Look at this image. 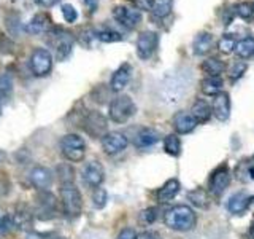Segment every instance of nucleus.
<instances>
[{
	"label": "nucleus",
	"instance_id": "nucleus-1",
	"mask_svg": "<svg viewBox=\"0 0 254 239\" xmlns=\"http://www.w3.org/2000/svg\"><path fill=\"white\" fill-rule=\"evenodd\" d=\"M195 214L186 204H177L170 207L164 215V223L173 231H189L195 227Z\"/></svg>",
	"mask_w": 254,
	"mask_h": 239
},
{
	"label": "nucleus",
	"instance_id": "nucleus-2",
	"mask_svg": "<svg viewBox=\"0 0 254 239\" xmlns=\"http://www.w3.org/2000/svg\"><path fill=\"white\" fill-rule=\"evenodd\" d=\"M135 112H137V106H135V102L132 101L130 96L119 94L110 102L108 115H110L111 121L123 124L126 121H129V120L135 115Z\"/></svg>",
	"mask_w": 254,
	"mask_h": 239
},
{
	"label": "nucleus",
	"instance_id": "nucleus-3",
	"mask_svg": "<svg viewBox=\"0 0 254 239\" xmlns=\"http://www.w3.org/2000/svg\"><path fill=\"white\" fill-rule=\"evenodd\" d=\"M61 203L62 209L68 217L75 219L83 211V196L75 183H62L61 185Z\"/></svg>",
	"mask_w": 254,
	"mask_h": 239
},
{
	"label": "nucleus",
	"instance_id": "nucleus-4",
	"mask_svg": "<svg viewBox=\"0 0 254 239\" xmlns=\"http://www.w3.org/2000/svg\"><path fill=\"white\" fill-rule=\"evenodd\" d=\"M48 37V43L54 48V58L58 61H65L71 54V48H73V37L70 32L64 30L61 27H53Z\"/></svg>",
	"mask_w": 254,
	"mask_h": 239
},
{
	"label": "nucleus",
	"instance_id": "nucleus-5",
	"mask_svg": "<svg viewBox=\"0 0 254 239\" xmlns=\"http://www.w3.org/2000/svg\"><path fill=\"white\" fill-rule=\"evenodd\" d=\"M61 151L65 159L71 163L83 161L86 156V142L78 134H67L59 142Z\"/></svg>",
	"mask_w": 254,
	"mask_h": 239
},
{
	"label": "nucleus",
	"instance_id": "nucleus-6",
	"mask_svg": "<svg viewBox=\"0 0 254 239\" xmlns=\"http://www.w3.org/2000/svg\"><path fill=\"white\" fill-rule=\"evenodd\" d=\"M53 64H54V56L50 50L46 48H35L30 54L29 59V67L32 74L35 77H48L53 72Z\"/></svg>",
	"mask_w": 254,
	"mask_h": 239
},
{
	"label": "nucleus",
	"instance_id": "nucleus-7",
	"mask_svg": "<svg viewBox=\"0 0 254 239\" xmlns=\"http://www.w3.org/2000/svg\"><path fill=\"white\" fill-rule=\"evenodd\" d=\"M111 14L118 24H121L126 29H135L141 22V11L137 10L135 6H126V5H116L111 10Z\"/></svg>",
	"mask_w": 254,
	"mask_h": 239
},
{
	"label": "nucleus",
	"instance_id": "nucleus-8",
	"mask_svg": "<svg viewBox=\"0 0 254 239\" xmlns=\"http://www.w3.org/2000/svg\"><path fill=\"white\" fill-rule=\"evenodd\" d=\"M159 45V34L153 30H143L140 32V35L137 38V43H135V48H137V56L141 61H148L151 56H153L157 50Z\"/></svg>",
	"mask_w": 254,
	"mask_h": 239
},
{
	"label": "nucleus",
	"instance_id": "nucleus-9",
	"mask_svg": "<svg viewBox=\"0 0 254 239\" xmlns=\"http://www.w3.org/2000/svg\"><path fill=\"white\" fill-rule=\"evenodd\" d=\"M84 131L87 134H91L92 137H103V135L107 134V118L103 117L102 114H99V112H87L86 117L83 118L81 121Z\"/></svg>",
	"mask_w": 254,
	"mask_h": 239
},
{
	"label": "nucleus",
	"instance_id": "nucleus-10",
	"mask_svg": "<svg viewBox=\"0 0 254 239\" xmlns=\"http://www.w3.org/2000/svg\"><path fill=\"white\" fill-rule=\"evenodd\" d=\"M58 212V199L50 191H40L35 201V214L40 219H53Z\"/></svg>",
	"mask_w": 254,
	"mask_h": 239
},
{
	"label": "nucleus",
	"instance_id": "nucleus-11",
	"mask_svg": "<svg viewBox=\"0 0 254 239\" xmlns=\"http://www.w3.org/2000/svg\"><path fill=\"white\" fill-rule=\"evenodd\" d=\"M230 185V171L226 164H222L218 167L216 171L211 174L210 183H208V190L210 193L214 196H221Z\"/></svg>",
	"mask_w": 254,
	"mask_h": 239
},
{
	"label": "nucleus",
	"instance_id": "nucleus-12",
	"mask_svg": "<svg viewBox=\"0 0 254 239\" xmlns=\"http://www.w3.org/2000/svg\"><path fill=\"white\" fill-rule=\"evenodd\" d=\"M81 177L86 187L99 188L103 183V179H105V171H103V166L99 161H89L83 167Z\"/></svg>",
	"mask_w": 254,
	"mask_h": 239
},
{
	"label": "nucleus",
	"instance_id": "nucleus-13",
	"mask_svg": "<svg viewBox=\"0 0 254 239\" xmlns=\"http://www.w3.org/2000/svg\"><path fill=\"white\" fill-rule=\"evenodd\" d=\"M129 145V139L123 132H107L102 137V148L107 155H118Z\"/></svg>",
	"mask_w": 254,
	"mask_h": 239
},
{
	"label": "nucleus",
	"instance_id": "nucleus-14",
	"mask_svg": "<svg viewBox=\"0 0 254 239\" xmlns=\"http://www.w3.org/2000/svg\"><path fill=\"white\" fill-rule=\"evenodd\" d=\"M53 19L48 13H37L32 16V19L24 26L27 34L30 35H43V34H50L53 30Z\"/></svg>",
	"mask_w": 254,
	"mask_h": 239
},
{
	"label": "nucleus",
	"instance_id": "nucleus-15",
	"mask_svg": "<svg viewBox=\"0 0 254 239\" xmlns=\"http://www.w3.org/2000/svg\"><path fill=\"white\" fill-rule=\"evenodd\" d=\"M29 180L38 191H46L53 185L54 174L51 169H48L45 166H35L29 174Z\"/></svg>",
	"mask_w": 254,
	"mask_h": 239
},
{
	"label": "nucleus",
	"instance_id": "nucleus-16",
	"mask_svg": "<svg viewBox=\"0 0 254 239\" xmlns=\"http://www.w3.org/2000/svg\"><path fill=\"white\" fill-rule=\"evenodd\" d=\"M130 77H132V66L129 62H124L121 64L116 70L115 74L111 75L110 80V90L115 91V93H121L124 88L129 85L130 82Z\"/></svg>",
	"mask_w": 254,
	"mask_h": 239
},
{
	"label": "nucleus",
	"instance_id": "nucleus-17",
	"mask_svg": "<svg viewBox=\"0 0 254 239\" xmlns=\"http://www.w3.org/2000/svg\"><path fill=\"white\" fill-rule=\"evenodd\" d=\"M13 217V225L16 230H24L29 231L34 225V212H32L26 204H18L11 212Z\"/></svg>",
	"mask_w": 254,
	"mask_h": 239
},
{
	"label": "nucleus",
	"instance_id": "nucleus-18",
	"mask_svg": "<svg viewBox=\"0 0 254 239\" xmlns=\"http://www.w3.org/2000/svg\"><path fill=\"white\" fill-rule=\"evenodd\" d=\"M197 124L198 123L195 121V118L190 114H186V112H178V114H175V117L172 118V126L177 134L192 132Z\"/></svg>",
	"mask_w": 254,
	"mask_h": 239
},
{
	"label": "nucleus",
	"instance_id": "nucleus-19",
	"mask_svg": "<svg viewBox=\"0 0 254 239\" xmlns=\"http://www.w3.org/2000/svg\"><path fill=\"white\" fill-rule=\"evenodd\" d=\"M159 139H161V134L156 129H153V127H141V129H138V132L135 134L133 145L137 148H148V147H153L154 143H157Z\"/></svg>",
	"mask_w": 254,
	"mask_h": 239
},
{
	"label": "nucleus",
	"instance_id": "nucleus-20",
	"mask_svg": "<svg viewBox=\"0 0 254 239\" xmlns=\"http://www.w3.org/2000/svg\"><path fill=\"white\" fill-rule=\"evenodd\" d=\"M213 115L216 117L219 121H227L230 117V98L227 93H219L214 96L213 102Z\"/></svg>",
	"mask_w": 254,
	"mask_h": 239
},
{
	"label": "nucleus",
	"instance_id": "nucleus-21",
	"mask_svg": "<svg viewBox=\"0 0 254 239\" xmlns=\"http://www.w3.org/2000/svg\"><path fill=\"white\" fill-rule=\"evenodd\" d=\"M190 115L195 118L197 123H206L213 115V107L205 99H195L190 107Z\"/></svg>",
	"mask_w": 254,
	"mask_h": 239
},
{
	"label": "nucleus",
	"instance_id": "nucleus-22",
	"mask_svg": "<svg viewBox=\"0 0 254 239\" xmlns=\"http://www.w3.org/2000/svg\"><path fill=\"white\" fill-rule=\"evenodd\" d=\"M254 201L253 196H248L245 193H235L234 196H230L229 199V212L230 214H235V215H242L246 209L250 207V204Z\"/></svg>",
	"mask_w": 254,
	"mask_h": 239
},
{
	"label": "nucleus",
	"instance_id": "nucleus-23",
	"mask_svg": "<svg viewBox=\"0 0 254 239\" xmlns=\"http://www.w3.org/2000/svg\"><path fill=\"white\" fill-rule=\"evenodd\" d=\"M180 188H181L180 180H177V179H169L161 188H159V191H157V201L159 203L170 201V199H173L175 196L178 195Z\"/></svg>",
	"mask_w": 254,
	"mask_h": 239
},
{
	"label": "nucleus",
	"instance_id": "nucleus-24",
	"mask_svg": "<svg viewBox=\"0 0 254 239\" xmlns=\"http://www.w3.org/2000/svg\"><path fill=\"white\" fill-rule=\"evenodd\" d=\"M213 48V35L210 32H200L197 34V37L194 38L192 43V51L197 56H203L206 54Z\"/></svg>",
	"mask_w": 254,
	"mask_h": 239
},
{
	"label": "nucleus",
	"instance_id": "nucleus-25",
	"mask_svg": "<svg viewBox=\"0 0 254 239\" xmlns=\"http://www.w3.org/2000/svg\"><path fill=\"white\" fill-rule=\"evenodd\" d=\"M234 53L243 61L251 59L254 56V37L250 35V37H245L242 40H238Z\"/></svg>",
	"mask_w": 254,
	"mask_h": 239
},
{
	"label": "nucleus",
	"instance_id": "nucleus-26",
	"mask_svg": "<svg viewBox=\"0 0 254 239\" xmlns=\"http://www.w3.org/2000/svg\"><path fill=\"white\" fill-rule=\"evenodd\" d=\"M222 86H224V82L221 77H206L200 82V90L206 96H218L222 93Z\"/></svg>",
	"mask_w": 254,
	"mask_h": 239
},
{
	"label": "nucleus",
	"instance_id": "nucleus-27",
	"mask_svg": "<svg viewBox=\"0 0 254 239\" xmlns=\"http://www.w3.org/2000/svg\"><path fill=\"white\" fill-rule=\"evenodd\" d=\"M202 70L208 77H221V74H224L226 70V64L219 58H208L202 62Z\"/></svg>",
	"mask_w": 254,
	"mask_h": 239
},
{
	"label": "nucleus",
	"instance_id": "nucleus-28",
	"mask_svg": "<svg viewBox=\"0 0 254 239\" xmlns=\"http://www.w3.org/2000/svg\"><path fill=\"white\" fill-rule=\"evenodd\" d=\"M173 8V0H153V6H151V11L156 16V18H165L172 13Z\"/></svg>",
	"mask_w": 254,
	"mask_h": 239
},
{
	"label": "nucleus",
	"instance_id": "nucleus-29",
	"mask_svg": "<svg viewBox=\"0 0 254 239\" xmlns=\"http://www.w3.org/2000/svg\"><path fill=\"white\" fill-rule=\"evenodd\" d=\"M123 38H124V35L115 29L105 27V29L97 30V40L102 43H116V42H121Z\"/></svg>",
	"mask_w": 254,
	"mask_h": 239
},
{
	"label": "nucleus",
	"instance_id": "nucleus-30",
	"mask_svg": "<svg viewBox=\"0 0 254 239\" xmlns=\"http://www.w3.org/2000/svg\"><path fill=\"white\" fill-rule=\"evenodd\" d=\"M164 150L170 156H178L181 153V140L177 134H169L164 139Z\"/></svg>",
	"mask_w": 254,
	"mask_h": 239
},
{
	"label": "nucleus",
	"instance_id": "nucleus-31",
	"mask_svg": "<svg viewBox=\"0 0 254 239\" xmlns=\"http://www.w3.org/2000/svg\"><path fill=\"white\" fill-rule=\"evenodd\" d=\"M188 199L195 207H200V209L208 207V195H206V191L203 188H197L194 191H190V193L188 195Z\"/></svg>",
	"mask_w": 254,
	"mask_h": 239
},
{
	"label": "nucleus",
	"instance_id": "nucleus-32",
	"mask_svg": "<svg viewBox=\"0 0 254 239\" xmlns=\"http://www.w3.org/2000/svg\"><path fill=\"white\" fill-rule=\"evenodd\" d=\"M13 94V78L10 74H2L0 75V99H10Z\"/></svg>",
	"mask_w": 254,
	"mask_h": 239
},
{
	"label": "nucleus",
	"instance_id": "nucleus-33",
	"mask_svg": "<svg viewBox=\"0 0 254 239\" xmlns=\"http://www.w3.org/2000/svg\"><path fill=\"white\" fill-rule=\"evenodd\" d=\"M235 46H237V40L234 35L230 34H224L218 42V50L224 54H230L235 51Z\"/></svg>",
	"mask_w": 254,
	"mask_h": 239
},
{
	"label": "nucleus",
	"instance_id": "nucleus-34",
	"mask_svg": "<svg viewBox=\"0 0 254 239\" xmlns=\"http://www.w3.org/2000/svg\"><path fill=\"white\" fill-rule=\"evenodd\" d=\"M14 228L11 212H8L5 207H0V235H6Z\"/></svg>",
	"mask_w": 254,
	"mask_h": 239
},
{
	"label": "nucleus",
	"instance_id": "nucleus-35",
	"mask_svg": "<svg viewBox=\"0 0 254 239\" xmlns=\"http://www.w3.org/2000/svg\"><path fill=\"white\" fill-rule=\"evenodd\" d=\"M56 172H58V175H59L61 183H73L75 171H73V167H71L70 164H67V163L59 164L58 169H56Z\"/></svg>",
	"mask_w": 254,
	"mask_h": 239
},
{
	"label": "nucleus",
	"instance_id": "nucleus-36",
	"mask_svg": "<svg viewBox=\"0 0 254 239\" xmlns=\"http://www.w3.org/2000/svg\"><path fill=\"white\" fill-rule=\"evenodd\" d=\"M107 201H108V193L105 188H94L92 191V204L95 209H103V207L107 206Z\"/></svg>",
	"mask_w": 254,
	"mask_h": 239
},
{
	"label": "nucleus",
	"instance_id": "nucleus-37",
	"mask_svg": "<svg viewBox=\"0 0 254 239\" xmlns=\"http://www.w3.org/2000/svg\"><path fill=\"white\" fill-rule=\"evenodd\" d=\"M94 40H97V30L94 29H83L79 32V37H78V42L81 43L86 48H91Z\"/></svg>",
	"mask_w": 254,
	"mask_h": 239
},
{
	"label": "nucleus",
	"instance_id": "nucleus-38",
	"mask_svg": "<svg viewBox=\"0 0 254 239\" xmlns=\"http://www.w3.org/2000/svg\"><path fill=\"white\" fill-rule=\"evenodd\" d=\"M235 14L240 16L242 19H250L251 16L254 14V10H253V5L248 3V2H240L235 5Z\"/></svg>",
	"mask_w": 254,
	"mask_h": 239
},
{
	"label": "nucleus",
	"instance_id": "nucleus-39",
	"mask_svg": "<svg viewBox=\"0 0 254 239\" xmlns=\"http://www.w3.org/2000/svg\"><path fill=\"white\" fill-rule=\"evenodd\" d=\"M61 11H62L64 19H65L67 22H70V24H73V22L78 19V11H76V8H75L73 5L64 3V5L61 6Z\"/></svg>",
	"mask_w": 254,
	"mask_h": 239
},
{
	"label": "nucleus",
	"instance_id": "nucleus-40",
	"mask_svg": "<svg viewBox=\"0 0 254 239\" xmlns=\"http://www.w3.org/2000/svg\"><path fill=\"white\" fill-rule=\"evenodd\" d=\"M156 219H157V209H156V207H148V209L141 211L140 212V217H138V220L141 223H146V225H151V223H154Z\"/></svg>",
	"mask_w": 254,
	"mask_h": 239
},
{
	"label": "nucleus",
	"instance_id": "nucleus-41",
	"mask_svg": "<svg viewBox=\"0 0 254 239\" xmlns=\"http://www.w3.org/2000/svg\"><path fill=\"white\" fill-rule=\"evenodd\" d=\"M246 69H248V67H246L245 62H237V64H234L232 69H230V74H229L230 75V80H234V82H235V80H238L246 72Z\"/></svg>",
	"mask_w": 254,
	"mask_h": 239
},
{
	"label": "nucleus",
	"instance_id": "nucleus-42",
	"mask_svg": "<svg viewBox=\"0 0 254 239\" xmlns=\"http://www.w3.org/2000/svg\"><path fill=\"white\" fill-rule=\"evenodd\" d=\"M133 6L137 10L143 11H151V6H153V0H132Z\"/></svg>",
	"mask_w": 254,
	"mask_h": 239
},
{
	"label": "nucleus",
	"instance_id": "nucleus-43",
	"mask_svg": "<svg viewBox=\"0 0 254 239\" xmlns=\"http://www.w3.org/2000/svg\"><path fill=\"white\" fill-rule=\"evenodd\" d=\"M116 239H137V233H135V230H132V228H124L119 231Z\"/></svg>",
	"mask_w": 254,
	"mask_h": 239
},
{
	"label": "nucleus",
	"instance_id": "nucleus-44",
	"mask_svg": "<svg viewBox=\"0 0 254 239\" xmlns=\"http://www.w3.org/2000/svg\"><path fill=\"white\" fill-rule=\"evenodd\" d=\"M81 2L89 13H95V10H97V6H99V0H81Z\"/></svg>",
	"mask_w": 254,
	"mask_h": 239
},
{
	"label": "nucleus",
	"instance_id": "nucleus-45",
	"mask_svg": "<svg viewBox=\"0 0 254 239\" xmlns=\"http://www.w3.org/2000/svg\"><path fill=\"white\" fill-rule=\"evenodd\" d=\"M61 2V0H35V3L43 6V8H51L54 5H58Z\"/></svg>",
	"mask_w": 254,
	"mask_h": 239
},
{
	"label": "nucleus",
	"instance_id": "nucleus-46",
	"mask_svg": "<svg viewBox=\"0 0 254 239\" xmlns=\"http://www.w3.org/2000/svg\"><path fill=\"white\" fill-rule=\"evenodd\" d=\"M137 239H161V236L154 233V231H143L141 235L137 236Z\"/></svg>",
	"mask_w": 254,
	"mask_h": 239
},
{
	"label": "nucleus",
	"instance_id": "nucleus-47",
	"mask_svg": "<svg viewBox=\"0 0 254 239\" xmlns=\"http://www.w3.org/2000/svg\"><path fill=\"white\" fill-rule=\"evenodd\" d=\"M250 239H254V223H253V227L250 230Z\"/></svg>",
	"mask_w": 254,
	"mask_h": 239
},
{
	"label": "nucleus",
	"instance_id": "nucleus-48",
	"mask_svg": "<svg viewBox=\"0 0 254 239\" xmlns=\"http://www.w3.org/2000/svg\"><path fill=\"white\" fill-rule=\"evenodd\" d=\"M5 156H6V155H5V151H2V150H0V163L3 161V159H5Z\"/></svg>",
	"mask_w": 254,
	"mask_h": 239
},
{
	"label": "nucleus",
	"instance_id": "nucleus-49",
	"mask_svg": "<svg viewBox=\"0 0 254 239\" xmlns=\"http://www.w3.org/2000/svg\"><path fill=\"white\" fill-rule=\"evenodd\" d=\"M250 175H251V179H254V166L250 167Z\"/></svg>",
	"mask_w": 254,
	"mask_h": 239
},
{
	"label": "nucleus",
	"instance_id": "nucleus-50",
	"mask_svg": "<svg viewBox=\"0 0 254 239\" xmlns=\"http://www.w3.org/2000/svg\"><path fill=\"white\" fill-rule=\"evenodd\" d=\"M51 239H65V238H51Z\"/></svg>",
	"mask_w": 254,
	"mask_h": 239
},
{
	"label": "nucleus",
	"instance_id": "nucleus-51",
	"mask_svg": "<svg viewBox=\"0 0 254 239\" xmlns=\"http://www.w3.org/2000/svg\"><path fill=\"white\" fill-rule=\"evenodd\" d=\"M253 10H254V3H253Z\"/></svg>",
	"mask_w": 254,
	"mask_h": 239
}]
</instances>
